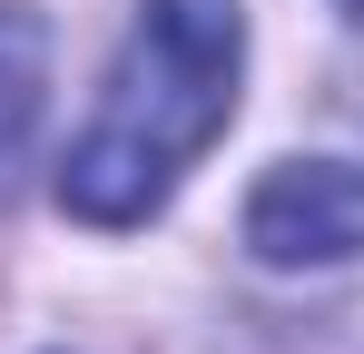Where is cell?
<instances>
[{
  "label": "cell",
  "instance_id": "cell-1",
  "mask_svg": "<svg viewBox=\"0 0 364 354\" xmlns=\"http://www.w3.org/2000/svg\"><path fill=\"white\" fill-rule=\"evenodd\" d=\"M237 79H246L237 0H138L119 69L60 158V207L79 227H148L237 118Z\"/></svg>",
  "mask_w": 364,
  "mask_h": 354
},
{
  "label": "cell",
  "instance_id": "cell-2",
  "mask_svg": "<svg viewBox=\"0 0 364 354\" xmlns=\"http://www.w3.org/2000/svg\"><path fill=\"white\" fill-rule=\"evenodd\" d=\"M246 246L266 266H335L364 246V177L345 158H286L246 207Z\"/></svg>",
  "mask_w": 364,
  "mask_h": 354
},
{
  "label": "cell",
  "instance_id": "cell-3",
  "mask_svg": "<svg viewBox=\"0 0 364 354\" xmlns=\"http://www.w3.org/2000/svg\"><path fill=\"white\" fill-rule=\"evenodd\" d=\"M40 99H50V30H40V10L0 0V197H10L20 168H30Z\"/></svg>",
  "mask_w": 364,
  "mask_h": 354
},
{
  "label": "cell",
  "instance_id": "cell-4",
  "mask_svg": "<svg viewBox=\"0 0 364 354\" xmlns=\"http://www.w3.org/2000/svg\"><path fill=\"white\" fill-rule=\"evenodd\" d=\"M335 10H345V20H364V0H335Z\"/></svg>",
  "mask_w": 364,
  "mask_h": 354
}]
</instances>
